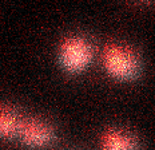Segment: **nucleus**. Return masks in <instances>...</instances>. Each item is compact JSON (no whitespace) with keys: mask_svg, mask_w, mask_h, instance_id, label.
<instances>
[{"mask_svg":"<svg viewBox=\"0 0 155 150\" xmlns=\"http://www.w3.org/2000/svg\"><path fill=\"white\" fill-rule=\"evenodd\" d=\"M21 123L11 109H0V137L14 138L20 133Z\"/></svg>","mask_w":155,"mask_h":150,"instance_id":"nucleus-4","label":"nucleus"},{"mask_svg":"<svg viewBox=\"0 0 155 150\" xmlns=\"http://www.w3.org/2000/svg\"><path fill=\"white\" fill-rule=\"evenodd\" d=\"M103 146L107 149H132L137 146V142L126 133L110 131L103 138Z\"/></svg>","mask_w":155,"mask_h":150,"instance_id":"nucleus-5","label":"nucleus"},{"mask_svg":"<svg viewBox=\"0 0 155 150\" xmlns=\"http://www.w3.org/2000/svg\"><path fill=\"white\" fill-rule=\"evenodd\" d=\"M19 135L21 141L31 148H43L52 142V130L39 121H31L21 125Z\"/></svg>","mask_w":155,"mask_h":150,"instance_id":"nucleus-3","label":"nucleus"},{"mask_svg":"<svg viewBox=\"0 0 155 150\" xmlns=\"http://www.w3.org/2000/svg\"><path fill=\"white\" fill-rule=\"evenodd\" d=\"M92 59V47L84 38L74 36L64 40L60 47L59 60L63 70L70 74L83 73Z\"/></svg>","mask_w":155,"mask_h":150,"instance_id":"nucleus-2","label":"nucleus"},{"mask_svg":"<svg viewBox=\"0 0 155 150\" xmlns=\"http://www.w3.org/2000/svg\"><path fill=\"white\" fill-rule=\"evenodd\" d=\"M104 68L118 80H132L140 73L137 55L122 46H110L104 53Z\"/></svg>","mask_w":155,"mask_h":150,"instance_id":"nucleus-1","label":"nucleus"}]
</instances>
